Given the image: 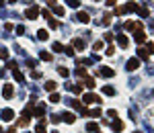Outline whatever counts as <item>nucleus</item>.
Listing matches in <instances>:
<instances>
[{"mask_svg": "<svg viewBox=\"0 0 154 133\" xmlns=\"http://www.w3.org/2000/svg\"><path fill=\"white\" fill-rule=\"evenodd\" d=\"M12 94H14V88H12L10 84H4V88H2V96H4V98H12Z\"/></svg>", "mask_w": 154, "mask_h": 133, "instance_id": "6e6552de", "label": "nucleus"}, {"mask_svg": "<svg viewBox=\"0 0 154 133\" xmlns=\"http://www.w3.org/2000/svg\"><path fill=\"white\" fill-rule=\"evenodd\" d=\"M8 2H10V4H14V2H19V0H8Z\"/></svg>", "mask_w": 154, "mask_h": 133, "instance_id": "de8ad7c7", "label": "nucleus"}, {"mask_svg": "<svg viewBox=\"0 0 154 133\" xmlns=\"http://www.w3.org/2000/svg\"><path fill=\"white\" fill-rule=\"evenodd\" d=\"M0 133H2V127H0Z\"/></svg>", "mask_w": 154, "mask_h": 133, "instance_id": "09e8293b", "label": "nucleus"}, {"mask_svg": "<svg viewBox=\"0 0 154 133\" xmlns=\"http://www.w3.org/2000/svg\"><path fill=\"white\" fill-rule=\"evenodd\" d=\"M29 121H31V119H25V117H21V119L17 121V127H27V125H29Z\"/></svg>", "mask_w": 154, "mask_h": 133, "instance_id": "4be33fe9", "label": "nucleus"}, {"mask_svg": "<svg viewBox=\"0 0 154 133\" xmlns=\"http://www.w3.org/2000/svg\"><path fill=\"white\" fill-rule=\"evenodd\" d=\"M31 78H35V80L41 78V72H37V70H35V72H31Z\"/></svg>", "mask_w": 154, "mask_h": 133, "instance_id": "79ce46f5", "label": "nucleus"}, {"mask_svg": "<svg viewBox=\"0 0 154 133\" xmlns=\"http://www.w3.org/2000/svg\"><path fill=\"white\" fill-rule=\"evenodd\" d=\"M39 57H41L43 61H51V53H47V51H41V53H39Z\"/></svg>", "mask_w": 154, "mask_h": 133, "instance_id": "b1692460", "label": "nucleus"}, {"mask_svg": "<svg viewBox=\"0 0 154 133\" xmlns=\"http://www.w3.org/2000/svg\"><path fill=\"white\" fill-rule=\"evenodd\" d=\"M56 86H58V84H56L54 80H47V82H45V90H47V92H56Z\"/></svg>", "mask_w": 154, "mask_h": 133, "instance_id": "a211bd4d", "label": "nucleus"}, {"mask_svg": "<svg viewBox=\"0 0 154 133\" xmlns=\"http://www.w3.org/2000/svg\"><path fill=\"white\" fill-rule=\"evenodd\" d=\"M33 117H37V119H45V107L43 104H39V107H33Z\"/></svg>", "mask_w": 154, "mask_h": 133, "instance_id": "20e7f679", "label": "nucleus"}, {"mask_svg": "<svg viewBox=\"0 0 154 133\" xmlns=\"http://www.w3.org/2000/svg\"><path fill=\"white\" fill-rule=\"evenodd\" d=\"M17 33H19V35H23V33H25V27H23V25H19V27H17Z\"/></svg>", "mask_w": 154, "mask_h": 133, "instance_id": "37998d69", "label": "nucleus"}, {"mask_svg": "<svg viewBox=\"0 0 154 133\" xmlns=\"http://www.w3.org/2000/svg\"><path fill=\"white\" fill-rule=\"evenodd\" d=\"M66 4H68L70 8H78V6H80V0H66Z\"/></svg>", "mask_w": 154, "mask_h": 133, "instance_id": "a878e982", "label": "nucleus"}, {"mask_svg": "<svg viewBox=\"0 0 154 133\" xmlns=\"http://www.w3.org/2000/svg\"><path fill=\"white\" fill-rule=\"evenodd\" d=\"M39 12H41V8H39V6H31V8H27V10H25V16H27L29 21H35V19L39 16Z\"/></svg>", "mask_w": 154, "mask_h": 133, "instance_id": "f03ea898", "label": "nucleus"}, {"mask_svg": "<svg viewBox=\"0 0 154 133\" xmlns=\"http://www.w3.org/2000/svg\"><path fill=\"white\" fill-rule=\"evenodd\" d=\"M117 43L121 49H127V45H129V39L125 37V35H117Z\"/></svg>", "mask_w": 154, "mask_h": 133, "instance_id": "1a4fd4ad", "label": "nucleus"}, {"mask_svg": "<svg viewBox=\"0 0 154 133\" xmlns=\"http://www.w3.org/2000/svg\"><path fill=\"white\" fill-rule=\"evenodd\" d=\"M37 37L41 39V41H47V39H49V33H47V31H43V29H39V31H37Z\"/></svg>", "mask_w": 154, "mask_h": 133, "instance_id": "6ab92c4d", "label": "nucleus"}, {"mask_svg": "<svg viewBox=\"0 0 154 133\" xmlns=\"http://www.w3.org/2000/svg\"><path fill=\"white\" fill-rule=\"evenodd\" d=\"M125 29H127V31H138V29H142V23H138V21H127V23H125Z\"/></svg>", "mask_w": 154, "mask_h": 133, "instance_id": "423d86ee", "label": "nucleus"}, {"mask_svg": "<svg viewBox=\"0 0 154 133\" xmlns=\"http://www.w3.org/2000/svg\"><path fill=\"white\" fill-rule=\"evenodd\" d=\"M72 47H74V49H84V41H82V39H74V41H72Z\"/></svg>", "mask_w": 154, "mask_h": 133, "instance_id": "aec40b11", "label": "nucleus"}, {"mask_svg": "<svg viewBox=\"0 0 154 133\" xmlns=\"http://www.w3.org/2000/svg\"><path fill=\"white\" fill-rule=\"evenodd\" d=\"M74 19H78L80 23H88V21H90V16H88L86 12H78L76 16H74Z\"/></svg>", "mask_w": 154, "mask_h": 133, "instance_id": "dca6fc26", "label": "nucleus"}, {"mask_svg": "<svg viewBox=\"0 0 154 133\" xmlns=\"http://www.w3.org/2000/svg\"><path fill=\"white\" fill-rule=\"evenodd\" d=\"M58 72H60V76H62V78H68V76H70L68 68H58Z\"/></svg>", "mask_w": 154, "mask_h": 133, "instance_id": "cd10ccee", "label": "nucleus"}, {"mask_svg": "<svg viewBox=\"0 0 154 133\" xmlns=\"http://www.w3.org/2000/svg\"><path fill=\"white\" fill-rule=\"evenodd\" d=\"M84 86L86 88H95L97 84H95V78L93 76H84Z\"/></svg>", "mask_w": 154, "mask_h": 133, "instance_id": "2eb2a0df", "label": "nucleus"}, {"mask_svg": "<svg viewBox=\"0 0 154 133\" xmlns=\"http://www.w3.org/2000/svg\"><path fill=\"white\" fill-rule=\"evenodd\" d=\"M82 102L84 104H99L101 102V96H97L93 92H86V94H82Z\"/></svg>", "mask_w": 154, "mask_h": 133, "instance_id": "f257e3e1", "label": "nucleus"}, {"mask_svg": "<svg viewBox=\"0 0 154 133\" xmlns=\"http://www.w3.org/2000/svg\"><path fill=\"white\" fill-rule=\"evenodd\" d=\"M121 129H123V123H121V121H113V131H121Z\"/></svg>", "mask_w": 154, "mask_h": 133, "instance_id": "bb28decb", "label": "nucleus"}, {"mask_svg": "<svg viewBox=\"0 0 154 133\" xmlns=\"http://www.w3.org/2000/svg\"><path fill=\"white\" fill-rule=\"evenodd\" d=\"M0 2H4V0H0Z\"/></svg>", "mask_w": 154, "mask_h": 133, "instance_id": "8fccbe9b", "label": "nucleus"}, {"mask_svg": "<svg viewBox=\"0 0 154 133\" xmlns=\"http://www.w3.org/2000/svg\"><path fill=\"white\" fill-rule=\"evenodd\" d=\"M2 119H4V121H12V119H14V111H12V109L2 111Z\"/></svg>", "mask_w": 154, "mask_h": 133, "instance_id": "9b49d317", "label": "nucleus"}, {"mask_svg": "<svg viewBox=\"0 0 154 133\" xmlns=\"http://www.w3.org/2000/svg\"><path fill=\"white\" fill-rule=\"evenodd\" d=\"M88 115L90 117H99L101 115V109H93V111H88Z\"/></svg>", "mask_w": 154, "mask_h": 133, "instance_id": "473e14b6", "label": "nucleus"}, {"mask_svg": "<svg viewBox=\"0 0 154 133\" xmlns=\"http://www.w3.org/2000/svg\"><path fill=\"white\" fill-rule=\"evenodd\" d=\"M76 74H78V76H82V78H84V76H88V74H86V70H84L82 66H80V68H76Z\"/></svg>", "mask_w": 154, "mask_h": 133, "instance_id": "7c9ffc66", "label": "nucleus"}, {"mask_svg": "<svg viewBox=\"0 0 154 133\" xmlns=\"http://www.w3.org/2000/svg\"><path fill=\"white\" fill-rule=\"evenodd\" d=\"M6 68H8V70H14V68H17V61H10V59H8V64H6Z\"/></svg>", "mask_w": 154, "mask_h": 133, "instance_id": "a19ab883", "label": "nucleus"}, {"mask_svg": "<svg viewBox=\"0 0 154 133\" xmlns=\"http://www.w3.org/2000/svg\"><path fill=\"white\" fill-rule=\"evenodd\" d=\"M86 131H90V133H99V125H97V123H88V125H86Z\"/></svg>", "mask_w": 154, "mask_h": 133, "instance_id": "412c9836", "label": "nucleus"}, {"mask_svg": "<svg viewBox=\"0 0 154 133\" xmlns=\"http://www.w3.org/2000/svg\"><path fill=\"white\" fill-rule=\"evenodd\" d=\"M10 72H12V76H14L17 82H23V80H25V76H23V72H19V68H14V70H10Z\"/></svg>", "mask_w": 154, "mask_h": 133, "instance_id": "4468645a", "label": "nucleus"}, {"mask_svg": "<svg viewBox=\"0 0 154 133\" xmlns=\"http://www.w3.org/2000/svg\"><path fill=\"white\" fill-rule=\"evenodd\" d=\"M49 27H51V29H58V27H60V23H58L56 19H49Z\"/></svg>", "mask_w": 154, "mask_h": 133, "instance_id": "2f4dec72", "label": "nucleus"}, {"mask_svg": "<svg viewBox=\"0 0 154 133\" xmlns=\"http://www.w3.org/2000/svg\"><path fill=\"white\" fill-rule=\"evenodd\" d=\"M60 117H62V121H66V123H70V125L76 121V117H74L72 113H64V115H60Z\"/></svg>", "mask_w": 154, "mask_h": 133, "instance_id": "ddd939ff", "label": "nucleus"}, {"mask_svg": "<svg viewBox=\"0 0 154 133\" xmlns=\"http://www.w3.org/2000/svg\"><path fill=\"white\" fill-rule=\"evenodd\" d=\"M148 49H150V51L154 53V43H148Z\"/></svg>", "mask_w": 154, "mask_h": 133, "instance_id": "49530a36", "label": "nucleus"}, {"mask_svg": "<svg viewBox=\"0 0 154 133\" xmlns=\"http://www.w3.org/2000/svg\"><path fill=\"white\" fill-rule=\"evenodd\" d=\"M138 14L140 16H148V8H138Z\"/></svg>", "mask_w": 154, "mask_h": 133, "instance_id": "72a5a7b5", "label": "nucleus"}, {"mask_svg": "<svg viewBox=\"0 0 154 133\" xmlns=\"http://www.w3.org/2000/svg\"><path fill=\"white\" fill-rule=\"evenodd\" d=\"M64 51H66L68 55H74V47H72V45H68V47H64Z\"/></svg>", "mask_w": 154, "mask_h": 133, "instance_id": "c9c22d12", "label": "nucleus"}, {"mask_svg": "<svg viewBox=\"0 0 154 133\" xmlns=\"http://www.w3.org/2000/svg\"><path fill=\"white\" fill-rule=\"evenodd\" d=\"M97 2H99V0H97Z\"/></svg>", "mask_w": 154, "mask_h": 133, "instance_id": "3c124183", "label": "nucleus"}, {"mask_svg": "<svg viewBox=\"0 0 154 133\" xmlns=\"http://www.w3.org/2000/svg\"><path fill=\"white\" fill-rule=\"evenodd\" d=\"M113 74H115V72H113L111 68H101V70H99V76H103V78H113Z\"/></svg>", "mask_w": 154, "mask_h": 133, "instance_id": "9d476101", "label": "nucleus"}, {"mask_svg": "<svg viewBox=\"0 0 154 133\" xmlns=\"http://www.w3.org/2000/svg\"><path fill=\"white\" fill-rule=\"evenodd\" d=\"M51 49H54V51H64V47H62L60 43H54L51 45Z\"/></svg>", "mask_w": 154, "mask_h": 133, "instance_id": "e433bc0d", "label": "nucleus"}, {"mask_svg": "<svg viewBox=\"0 0 154 133\" xmlns=\"http://www.w3.org/2000/svg\"><path fill=\"white\" fill-rule=\"evenodd\" d=\"M0 59H8V49H0Z\"/></svg>", "mask_w": 154, "mask_h": 133, "instance_id": "c756f323", "label": "nucleus"}, {"mask_svg": "<svg viewBox=\"0 0 154 133\" xmlns=\"http://www.w3.org/2000/svg\"><path fill=\"white\" fill-rule=\"evenodd\" d=\"M103 92L111 96V94H115V88H113V86H105V88H103Z\"/></svg>", "mask_w": 154, "mask_h": 133, "instance_id": "c85d7f7f", "label": "nucleus"}, {"mask_svg": "<svg viewBox=\"0 0 154 133\" xmlns=\"http://www.w3.org/2000/svg\"><path fill=\"white\" fill-rule=\"evenodd\" d=\"M41 14H43V19H47V21H49V19H51V12H49V10H47V8H45V10H41Z\"/></svg>", "mask_w": 154, "mask_h": 133, "instance_id": "f704fd0d", "label": "nucleus"}, {"mask_svg": "<svg viewBox=\"0 0 154 133\" xmlns=\"http://www.w3.org/2000/svg\"><path fill=\"white\" fill-rule=\"evenodd\" d=\"M125 68H127L129 72H136V70L140 68V59H138V57H132V59L127 61V66H125Z\"/></svg>", "mask_w": 154, "mask_h": 133, "instance_id": "39448f33", "label": "nucleus"}, {"mask_svg": "<svg viewBox=\"0 0 154 133\" xmlns=\"http://www.w3.org/2000/svg\"><path fill=\"white\" fill-rule=\"evenodd\" d=\"M60 119H62V117H60V115H51V123H58V121H60Z\"/></svg>", "mask_w": 154, "mask_h": 133, "instance_id": "c03bdc74", "label": "nucleus"}, {"mask_svg": "<svg viewBox=\"0 0 154 133\" xmlns=\"http://www.w3.org/2000/svg\"><path fill=\"white\" fill-rule=\"evenodd\" d=\"M138 59H148V49L146 47H138Z\"/></svg>", "mask_w": 154, "mask_h": 133, "instance_id": "f8f14e48", "label": "nucleus"}, {"mask_svg": "<svg viewBox=\"0 0 154 133\" xmlns=\"http://www.w3.org/2000/svg\"><path fill=\"white\" fill-rule=\"evenodd\" d=\"M93 49H95V51H99V49H103V41H97V43L93 45Z\"/></svg>", "mask_w": 154, "mask_h": 133, "instance_id": "4c0bfd02", "label": "nucleus"}, {"mask_svg": "<svg viewBox=\"0 0 154 133\" xmlns=\"http://www.w3.org/2000/svg\"><path fill=\"white\" fill-rule=\"evenodd\" d=\"M47 4L51 6V10L58 14V16H64L66 14V10H64V6H60V4H56V0H47Z\"/></svg>", "mask_w": 154, "mask_h": 133, "instance_id": "7ed1b4c3", "label": "nucleus"}, {"mask_svg": "<svg viewBox=\"0 0 154 133\" xmlns=\"http://www.w3.org/2000/svg\"><path fill=\"white\" fill-rule=\"evenodd\" d=\"M134 39H136V43H144V41H146V33H144V29H138V31L134 33Z\"/></svg>", "mask_w": 154, "mask_h": 133, "instance_id": "0eeeda50", "label": "nucleus"}, {"mask_svg": "<svg viewBox=\"0 0 154 133\" xmlns=\"http://www.w3.org/2000/svg\"><path fill=\"white\" fill-rule=\"evenodd\" d=\"M113 37H115L113 33H105V37H103V39H105V41H113Z\"/></svg>", "mask_w": 154, "mask_h": 133, "instance_id": "58836bf2", "label": "nucleus"}, {"mask_svg": "<svg viewBox=\"0 0 154 133\" xmlns=\"http://www.w3.org/2000/svg\"><path fill=\"white\" fill-rule=\"evenodd\" d=\"M68 90H72L74 94H82V86L80 84H68Z\"/></svg>", "mask_w": 154, "mask_h": 133, "instance_id": "f3484780", "label": "nucleus"}, {"mask_svg": "<svg viewBox=\"0 0 154 133\" xmlns=\"http://www.w3.org/2000/svg\"><path fill=\"white\" fill-rule=\"evenodd\" d=\"M35 133H47V131H45V119H43L37 127H35Z\"/></svg>", "mask_w": 154, "mask_h": 133, "instance_id": "5701e85b", "label": "nucleus"}, {"mask_svg": "<svg viewBox=\"0 0 154 133\" xmlns=\"http://www.w3.org/2000/svg\"><path fill=\"white\" fill-rule=\"evenodd\" d=\"M105 53H107V55H113V53H115V47H113V45H109V47H107V51H105Z\"/></svg>", "mask_w": 154, "mask_h": 133, "instance_id": "ea45409f", "label": "nucleus"}, {"mask_svg": "<svg viewBox=\"0 0 154 133\" xmlns=\"http://www.w3.org/2000/svg\"><path fill=\"white\" fill-rule=\"evenodd\" d=\"M49 100H51V102H60V100H62V96H60L58 92H51V94H49Z\"/></svg>", "mask_w": 154, "mask_h": 133, "instance_id": "393cba45", "label": "nucleus"}, {"mask_svg": "<svg viewBox=\"0 0 154 133\" xmlns=\"http://www.w3.org/2000/svg\"><path fill=\"white\" fill-rule=\"evenodd\" d=\"M105 4H107V6H115V0H107Z\"/></svg>", "mask_w": 154, "mask_h": 133, "instance_id": "a18cd8bd", "label": "nucleus"}]
</instances>
